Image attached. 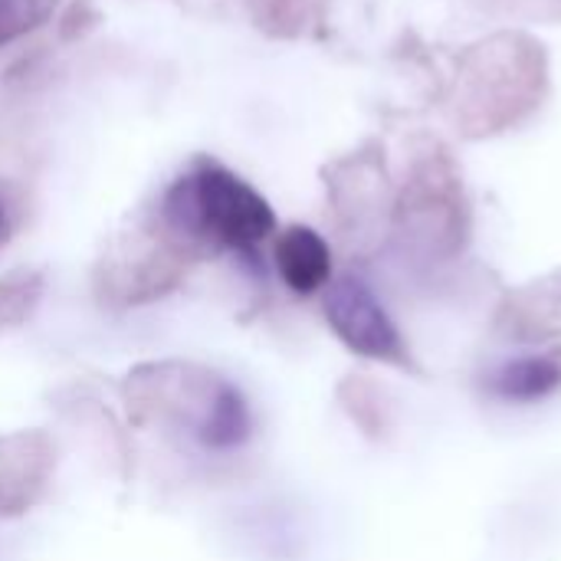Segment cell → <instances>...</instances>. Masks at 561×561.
Segmentation results:
<instances>
[{"label":"cell","instance_id":"6da1fadb","mask_svg":"<svg viewBox=\"0 0 561 561\" xmlns=\"http://www.w3.org/2000/svg\"><path fill=\"white\" fill-rule=\"evenodd\" d=\"M164 220L187 240L250 253L273 230L276 214L266 197L224 164H201L164 194Z\"/></svg>","mask_w":561,"mask_h":561},{"label":"cell","instance_id":"8992f818","mask_svg":"<svg viewBox=\"0 0 561 561\" xmlns=\"http://www.w3.org/2000/svg\"><path fill=\"white\" fill-rule=\"evenodd\" d=\"M56 0H0V43H10L36 26H43L53 13Z\"/></svg>","mask_w":561,"mask_h":561},{"label":"cell","instance_id":"7a4b0ae2","mask_svg":"<svg viewBox=\"0 0 561 561\" xmlns=\"http://www.w3.org/2000/svg\"><path fill=\"white\" fill-rule=\"evenodd\" d=\"M325 319L335 335L358 355L368 358H398L401 335L375 293L358 279H339L325 296Z\"/></svg>","mask_w":561,"mask_h":561},{"label":"cell","instance_id":"5b68a950","mask_svg":"<svg viewBox=\"0 0 561 561\" xmlns=\"http://www.w3.org/2000/svg\"><path fill=\"white\" fill-rule=\"evenodd\" d=\"M250 437V411L237 388L220 385L214 401L207 404V417L201 424V440L214 450H233Z\"/></svg>","mask_w":561,"mask_h":561},{"label":"cell","instance_id":"277c9868","mask_svg":"<svg viewBox=\"0 0 561 561\" xmlns=\"http://www.w3.org/2000/svg\"><path fill=\"white\" fill-rule=\"evenodd\" d=\"M561 385V368L552 358H519L493 375V391L503 401H539Z\"/></svg>","mask_w":561,"mask_h":561},{"label":"cell","instance_id":"3957f363","mask_svg":"<svg viewBox=\"0 0 561 561\" xmlns=\"http://www.w3.org/2000/svg\"><path fill=\"white\" fill-rule=\"evenodd\" d=\"M276 270L293 293L312 296L332 276L329 243L312 227H289L276 240Z\"/></svg>","mask_w":561,"mask_h":561},{"label":"cell","instance_id":"52a82bcc","mask_svg":"<svg viewBox=\"0 0 561 561\" xmlns=\"http://www.w3.org/2000/svg\"><path fill=\"white\" fill-rule=\"evenodd\" d=\"M7 237V210H3V204H0V240Z\"/></svg>","mask_w":561,"mask_h":561}]
</instances>
